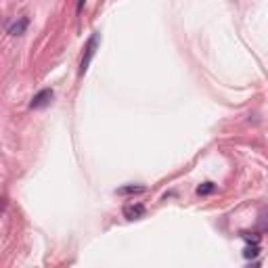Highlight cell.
Masks as SVG:
<instances>
[{"instance_id":"cell-8","label":"cell","mask_w":268,"mask_h":268,"mask_svg":"<svg viewBox=\"0 0 268 268\" xmlns=\"http://www.w3.org/2000/svg\"><path fill=\"white\" fill-rule=\"evenodd\" d=\"M241 237L247 243H258V241H260V235H256V233H243Z\"/></svg>"},{"instance_id":"cell-5","label":"cell","mask_w":268,"mask_h":268,"mask_svg":"<svg viewBox=\"0 0 268 268\" xmlns=\"http://www.w3.org/2000/svg\"><path fill=\"white\" fill-rule=\"evenodd\" d=\"M115 193H117V195H134V193H145V186H134V184H130V186H122V188H117Z\"/></svg>"},{"instance_id":"cell-1","label":"cell","mask_w":268,"mask_h":268,"mask_svg":"<svg viewBox=\"0 0 268 268\" xmlns=\"http://www.w3.org/2000/svg\"><path fill=\"white\" fill-rule=\"evenodd\" d=\"M98 40H101V36H98V34H92V36H90V40H88V44H86V48H84L86 55H84L82 63H80V76H84V74H86V69H88V65H90L92 57H94V53H96Z\"/></svg>"},{"instance_id":"cell-9","label":"cell","mask_w":268,"mask_h":268,"mask_svg":"<svg viewBox=\"0 0 268 268\" xmlns=\"http://www.w3.org/2000/svg\"><path fill=\"white\" fill-rule=\"evenodd\" d=\"M86 4V0H80V2H78V11H82V6Z\"/></svg>"},{"instance_id":"cell-3","label":"cell","mask_w":268,"mask_h":268,"mask_svg":"<svg viewBox=\"0 0 268 268\" xmlns=\"http://www.w3.org/2000/svg\"><path fill=\"white\" fill-rule=\"evenodd\" d=\"M145 205L143 203H130V205H124V218L126 220H138V218L145 216Z\"/></svg>"},{"instance_id":"cell-7","label":"cell","mask_w":268,"mask_h":268,"mask_svg":"<svg viewBox=\"0 0 268 268\" xmlns=\"http://www.w3.org/2000/svg\"><path fill=\"white\" fill-rule=\"evenodd\" d=\"M214 191H216V184L214 182H203L201 186H197V193H199V195H210Z\"/></svg>"},{"instance_id":"cell-2","label":"cell","mask_w":268,"mask_h":268,"mask_svg":"<svg viewBox=\"0 0 268 268\" xmlns=\"http://www.w3.org/2000/svg\"><path fill=\"white\" fill-rule=\"evenodd\" d=\"M53 96H55V92L51 90V88H44V90H40V92H38V94L32 98V103H29V107H32V109H40V107L51 105Z\"/></svg>"},{"instance_id":"cell-4","label":"cell","mask_w":268,"mask_h":268,"mask_svg":"<svg viewBox=\"0 0 268 268\" xmlns=\"http://www.w3.org/2000/svg\"><path fill=\"white\" fill-rule=\"evenodd\" d=\"M27 17H19L15 23H11L8 25V34L11 36H21V34H25V29H27Z\"/></svg>"},{"instance_id":"cell-6","label":"cell","mask_w":268,"mask_h":268,"mask_svg":"<svg viewBox=\"0 0 268 268\" xmlns=\"http://www.w3.org/2000/svg\"><path fill=\"white\" fill-rule=\"evenodd\" d=\"M258 254H260V245H258V243H250L245 247V252H243V256L247 258V260H250V258H256Z\"/></svg>"}]
</instances>
